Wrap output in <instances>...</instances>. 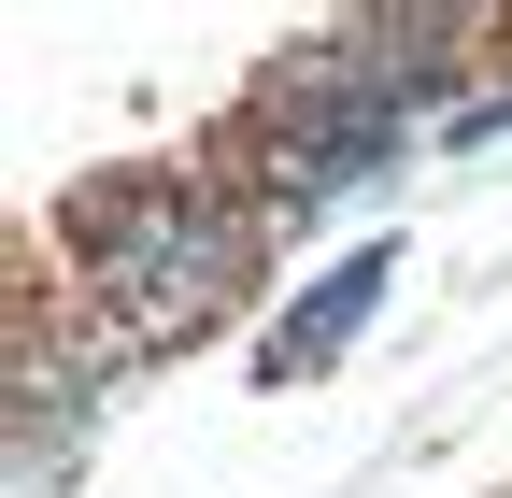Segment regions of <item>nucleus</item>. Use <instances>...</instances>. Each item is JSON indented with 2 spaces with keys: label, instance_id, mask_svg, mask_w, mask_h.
<instances>
[{
  "label": "nucleus",
  "instance_id": "1",
  "mask_svg": "<svg viewBox=\"0 0 512 498\" xmlns=\"http://www.w3.org/2000/svg\"><path fill=\"white\" fill-rule=\"evenodd\" d=\"M456 15H427V29H399V15H370V29H342V43H313V57H285L271 72V100H256V129H271L285 157H271V185L299 214H342L356 185H384V157L413 143V114L456 86Z\"/></svg>",
  "mask_w": 512,
  "mask_h": 498
},
{
  "label": "nucleus",
  "instance_id": "2",
  "mask_svg": "<svg viewBox=\"0 0 512 498\" xmlns=\"http://www.w3.org/2000/svg\"><path fill=\"white\" fill-rule=\"evenodd\" d=\"M86 285H100V314L128 342H185V328H214L228 299L256 285V228L228 200H200V185H100Z\"/></svg>",
  "mask_w": 512,
  "mask_h": 498
},
{
  "label": "nucleus",
  "instance_id": "3",
  "mask_svg": "<svg viewBox=\"0 0 512 498\" xmlns=\"http://www.w3.org/2000/svg\"><path fill=\"white\" fill-rule=\"evenodd\" d=\"M384 285H399V257H384V242H356V257L328 271V285H299V314L271 328V342H256V370H271V385H299V370H328L356 328H370V299Z\"/></svg>",
  "mask_w": 512,
  "mask_h": 498
},
{
  "label": "nucleus",
  "instance_id": "4",
  "mask_svg": "<svg viewBox=\"0 0 512 498\" xmlns=\"http://www.w3.org/2000/svg\"><path fill=\"white\" fill-rule=\"evenodd\" d=\"M456 143H512V100H470V114H456Z\"/></svg>",
  "mask_w": 512,
  "mask_h": 498
}]
</instances>
